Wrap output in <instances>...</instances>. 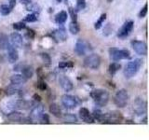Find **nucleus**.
Instances as JSON below:
<instances>
[{"label": "nucleus", "mask_w": 149, "mask_h": 140, "mask_svg": "<svg viewBox=\"0 0 149 140\" xmlns=\"http://www.w3.org/2000/svg\"><path fill=\"white\" fill-rule=\"evenodd\" d=\"M91 96L98 106H104L109 101V93L102 89H97L91 92Z\"/></svg>", "instance_id": "obj_1"}, {"label": "nucleus", "mask_w": 149, "mask_h": 140, "mask_svg": "<svg viewBox=\"0 0 149 140\" xmlns=\"http://www.w3.org/2000/svg\"><path fill=\"white\" fill-rule=\"evenodd\" d=\"M143 64V61L141 59H134L133 61H130L125 65L124 68V75L127 78H130L134 77L141 68Z\"/></svg>", "instance_id": "obj_2"}, {"label": "nucleus", "mask_w": 149, "mask_h": 140, "mask_svg": "<svg viewBox=\"0 0 149 140\" xmlns=\"http://www.w3.org/2000/svg\"><path fill=\"white\" fill-rule=\"evenodd\" d=\"M109 54H110V58L113 61H115V62L124 59H129L130 57V51L126 49L119 50L116 48H111L109 50Z\"/></svg>", "instance_id": "obj_3"}, {"label": "nucleus", "mask_w": 149, "mask_h": 140, "mask_svg": "<svg viewBox=\"0 0 149 140\" xmlns=\"http://www.w3.org/2000/svg\"><path fill=\"white\" fill-rule=\"evenodd\" d=\"M129 94L127 90L125 89H121V90L116 92L114 97V103L116 106L118 107H125L128 104Z\"/></svg>", "instance_id": "obj_4"}, {"label": "nucleus", "mask_w": 149, "mask_h": 140, "mask_svg": "<svg viewBox=\"0 0 149 140\" xmlns=\"http://www.w3.org/2000/svg\"><path fill=\"white\" fill-rule=\"evenodd\" d=\"M101 64V57L98 54H90L84 59V66L90 69H98Z\"/></svg>", "instance_id": "obj_5"}, {"label": "nucleus", "mask_w": 149, "mask_h": 140, "mask_svg": "<svg viewBox=\"0 0 149 140\" xmlns=\"http://www.w3.org/2000/svg\"><path fill=\"white\" fill-rule=\"evenodd\" d=\"M123 120V117L118 111H112L108 113H104V120L102 123H120Z\"/></svg>", "instance_id": "obj_6"}, {"label": "nucleus", "mask_w": 149, "mask_h": 140, "mask_svg": "<svg viewBox=\"0 0 149 140\" xmlns=\"http://www.w3.org/2000/svg\"><path fill=\"white\" fill-rule=\"evenodd\" d=\"M91 50V49L90 44L83 39H78L76 43V46H74V52L78 56H83L87 54V52H88Z\"/></svg>", "instance_id": "obj_7"}, {"label": "nucleus", "mask_w": 149, "mask_h": 140, "mask_svg": "<svg viewBox=\"0 0 149 140\" xmlns=\"http://www.w3.org/2000/svg\"><path fill=\"white\" fill-rule=\"evenodd\" d=\"M147 105L146 102L144 101L143 98H137L133 103V110L136 113L137 116H142L146 113Z\"/></svg>", "instance_id": "obj_8"}, {"label": "nucleus", "mask_w": 149, "mask_h": 140, "mask_svg": "<svg viewBox=\"0 0 149 140\" xmlns=\"http://www.w3.org/2000/svg\"><path fill=\"white\" fill-rule=\"evenodd\" d=\"M133 26H134V22L132 21L125 22V23L122 25V27H121L120 29L118 30V36L119 37V38H121V39L126 38V37H127L130 34V32L132 31Z\"/></svg>", "instance_id": "obj_9"}, {"label": "nucleus", "mask_w": 149, "mask_h": 140, "mask_svg": "<svg viewBox=\"0 0 149 140\" xmlns=\"http://www.w3.org/2000/svg\"><path fill=\"white\" fill-rule=\"evenodd\" d=\"M132 49L139 55H146L147 54V45L146 42L140 40H132L130 42Z\"/></svg>", "instance_id": "obj_10"}, {"label": "nucleus", "mask_w": 149, "mask_h": 140, "mask_svg": "<svg viewBox=\"0 0 149 140\" xmlns=\"http://www.w3.org/2000/svg\"><path fill=\"white\" fill-rule=\"evenodd\" d=\"M62 104L63 106L67 109H74L76 108V106L77 105V102L76 97L70 94H63L62 96Z\"/></svg>", "instance_id": "obj_11"}, {"label": "nucleus", "mask_w": 149, "mask_h": 140, "mask_svg": "<svg viewBox=\"0 0 149 140\" xmlns=\"http://www.w3.org/2000/svg\"><path fill=\"white\" fill-rule=\"evenodd\" d=\"M50 36L56 42H63L67 39V32L63 26H61L58 29L52 31Z\"/></svg>", "instance_id": "obj_12"}, {"label": "nucleus", "mask_w": 149, "mask_h": 140, "mask_svg": "<svg viewBox=\"0 0 149 140\" xmlns=\"http://www.w3.org/2000/svg\"><path fill=\"white\" fill-rule=\"evenodd\" d=\"M7 50H8V62L10 64L16 63L18 61V59H19V53H18V50H16V48H15V47H13L10 43H9L8 46L7 47Z\"/></svg>", "instance_id": "obj_13"}, {"label": "nucleus", "mask_w": 149, "mask_h": 140, "mask_svg": "<svg viewBox=\"0 0 149 140\" xmlns=\"http://www.w3.org/2000/svg\"><path fill=\"white\" fill-rule=\"evenodd\" d=\"M79 117H80V119L83 121H85L86 123H94V119H93L91 113L88 111V108H86V107H81V108L79 109Z\"/></svg>", "instance_id": "obj_14"}, {"label": "nucleus", "mask_w": 149, "mask_h": 140, "mask_svg": "<svg viewBox=\"0 0 149 140\" xmlns=\"http://www.w3.org/2000/svg\"><path fill=\"white\" fill-rule=\"evenodd\" d=\"M59 83L61 87H62L65 92H70L73 90L74 88V85H73V82L70 80V78H67L66 76H61L60 78H59Z\"/></svg>", "instance_id": "obj_15"}, {"label": "nucleus", "mask_w": 149, "mask_h": 140, "mask_svg": "<svg viewBox=\"0 0 149 140\" xmlns=\"http://www.w3.org/2000/svg\"><path fill=\"white\" fill-rule=\"evenodd\" d=\"M44 113V106L41 104H36L34 106L32 107L31 110V118L34 120H39L41 115Z\"/></svg>", "instance_id": "obj_16"}, {"label": "nucleus", "mask_w": 149, "mask_h": 140, "mask_svg": "<svg viewBox=\"0 0 149 140\" xmlns=\"http://www.w3.org/2000/svg\"><path fill=\"white\" fill-rule=\"evenodd\" d=\"M22 36L17 32H14L10 35V44L15 48H21L22 46Z\"/></svg>", "instance_id": "obj_17"}, {"label": "nucleus", "mask_w": 149, "mask_h": 140, "mask_svg": "<svg viewBox=\"0 0 149 140\" xmlns=\"http://www.w3.org/2000/svg\"><path fill=\"white\" fill-rule=\"evenodd\" d=\"M23 118H24V115L22 112L16 110H12L10 113L7 115V119L10 121H22Z\"/></svg>", "instance_id": "obj_18"}, {"label": "nucleus", "mask_w": 149, "mask_h": 140, "mask_svg": "<svg viewBox=\"0 0 149 140\" xmlns=\"http://www.w3.org/2000/svg\"><path fill=\"white\" fill-rule=\"evenodd\" d=\"M26 81H27V79L23 77L22 75H20V74H15L10 77V83L17 86L22 85V84H24Z\"/></svg>", "instance_id": "obj_19"}, {"label": "nucleus", "mask_w": 149, "mask_h": 140, "mask_svg": "<svg viewBox=\"0 0 149 140\" xmlns=\"http://www.w3.org/2000/svg\"><path fill=\"white\" fill-rule=\"evenodd\" d=\"M67 18H68L67 12L64 10H62L55 16V22H56V23H58V24L63 25V23L67 21Z\"/></svg>", "instance_id": "obj_20"}, {"label": "nucleus", "mask_w": 149, "mask_h": 140, "mask_svg": "<svg viewBox=\"0 0 149 140\" xmlns=\"http://www.w3.org/2000/svg\"><path fill=\"white\" fill-rule=\"evenodd\" d=\"M49 112L56 118H61L62 117V109L57 104H51L49 106Z\"/></svg>", "instance_id": "obj_21"}, {"label": "nucleus", "mask_w": 149, "mask_h": 140, "mask_svg": "<svg viewBox=\"0 0 149 140\" xmlns=\"http://www.w3.org/2000/svg\"><path fill=\"white\" fill-rule=\"evenodd\" d=\"M22 75L26 79H29L33 77L34 75V69L30 65H25L22 68Z\"/></svg>", "instance_id": "obj_22"}, {"label": "nucleus", "mask_w": 149, "mask_h": 140, "mask_svg": "<svg viewBox=\"0 0 149 140\" xmlns=\"http://www.w3.org/2000/svg\"><path fill=\"white\" fill-rule=\"evenodd\" d=\"M63 119L64 120V123H77V117L72 113L64 114L63 116Z\"/></svg>", "instance_id": "obj_23"}, {"label": "nucleus", "mask_w": 149, "mask_h": 140, "mask_svg": "<svg viewBox=\"0 0 149 140\" xmlns=\"http://www.w3.org/2000/svg\"><path fill=\"white\" fill-rule=\"evenodd\" d=\"M19 91V88L17 85H14V84H10L9 86H8L6 88V90H5V93H6V95L8 96H11V95H14L15 93H17Z\"/></svg>", "instance_id": "obj_24"}, {"label": "nucleus", "mask_w": 149, "mask_h": 140, "mask_svg": "<svg viewBox=\"0 0 149 140\" xmlns=\"http://www.w3.org/2000/svg\"><path fill=\"white\" fill-rule=\"evenodd\" d=\"M120 68H121L120 64L114 62V63H112V64H109L108 72H109V74L111 75V76H114V75H115L116 72H118Z\"/></svg>", "instance_id": "obj_25"}, {"label": "nucleus", "mask_w": 149, "mask_h": 140, "mask_svg": "<svg viewBox=\"0 0 149 140\" xmlns=\"http://www.w3.org/2000/svg\"><path fill=\"white\" fill-rule=\"evenodd\" d=\"M8 44H9V41L8 39V36L5 34H0V50L7 49Z\"/></svg>", "instance_id": "obj_26"}, {"label": "nucleus", "mask_w": 149, "mask_h": 140, "mask_svg": "<svg viewBox=\"0 0 149 140\" xmlns=\"http://www.w3.org/2000/svg\"><path fill=\"white\" fill-rule=\"evenodd\" d=\"M79 30H80V28H79V25H78L77 22L72 21L71 22H70V24H69V31L71 32V34L77 35V34H78Z\"/></svg>", "instance_id": "obj_27"}, {"label": "nucleus", "mask_w": 149, "mask_h": 140, "mask_svg": "<svg viewBox=\"0 0 149 140\" xmlns=\"http://www.w3.org/2000/svg\"><path fill=\"white\" fill-rule=\"evenodd\" d=\"M92 117H93V119L98 120V121H100V123H102V120H104V113H102V112L100 110V109H94L92 112Z\"/></svg>", "instance_id": "obj_28"}, {"label": "nucleus", "mask_w": 149, "mask_h": 140, "mask_svg": "<svg viewBox=\"0 0 149 140\" xmlns=\"http://www.w3.org/2000/svg\"><path fill=\"white\" fill-rule=\"evenodd\" d=\"M105 19H106V14L105 13H102L101 17L99 18V20H98L96 22H95V25H94V28L96 30L98 29H100V28L102 27V25L104 24V22L105 21Z\"/></svg>", "instance_id": "obj_29"}, {"label": "nucleus", "mask_w": 149, "mask_h": 140, "mask_svg": "<svg viewBox=\"0 0 149 140\" xmlns=\"http://www.w3.org/2000/svg\"><path fill=\"white\" fill-rule=\"evenodd\" d=\"M40 56H41V59H42V61H43V63H44V64L46 65V66H49V65L51 64L50 56L48 53H46V52L41 53Z\"/></svg>", "instance_id": "obj_30"}, {"label": "nucleus", "mask_w": 149, "mask_h": 140, "mask_svg": "<svg viewBox=\"0 0 149 140\" xmlns=\"http://www.w3.org/2000/svg\"><path fill=\"white\" fill-rule=\"evenodd\" d=\"M11 10L12 9L9 8L8 5H1V6H0V13H1L3 16L8 15Z\"/></svg>", "instance_id": "obj_31"}, {"label": "nucleus", "mask_w": 149, "mask_h": 140, "mask_svg": "<svg viewBox=\"0 0 149 140\" xmlns=\"http://www.w3.org/2000/svg\"><path fill=\"white\" fill-rule=\"evenodd\" d=\"M26 8H27V10H29V11H33L34 13H39L40 12V8L37 6L36 4H29V5H27L26 6Z\"/></svg>", "instance_id": "obj_32"}, {"label": "nucleus", "mask_w": 149, "mask_h": 140, "mask_svg": "<svg viewBox=\"0 0 149 140\" xmlns=\"http://www.w3.org/2000/svg\"><path fill=\"white\" fill-rule=\"evenodd\" d=\"M23 21L24 22H36L37 21V16L36 13H30L26 15L23 19Z\"/></svg>", "instance_id": "obj_33"}, {"label": "nucleus", "mask_w": 149, "mask_h": 140, "mask_svg": "<svg viewBox=\"0 0 149 140\" xmlns=\"http://www.w3.org/2000/svg\"><path fill=\"white\" fill-rule=\"evenodd\" d=\"M85 8H86V0H77V7H76L77 11L82 10Z\"/></svg>", "instance_id": "obj_34"}, {"label": "nucleus", "mask_w": 149, "mask_h": 140, "mask_svg": "<svg viewBox=\"0 0 149 140\" xmlns=\"http://www.w3.org/2000/svg\"><path fill=\"white\" fill-rule=\"evenodd\" d=\"M13 28H14L15 30L21 31V30H22V29H25V28H26V25H25V23H24V22H19L13 23Z\"/></svg>", "instance_id": "obj_35"}, {"label": "nucleus", "mask_w": 149, "mask_h": 140, "mask_svg": "<svg viewBox=\"0 0 149 140\" xmlns=\"http://www.w3.org/2000/svg\"><path fill=\"white\" fill-rule=\"evenodd\" d=\"M74 66V64L72 62H61L59 64V68L64 69V68H72Z\"/></svg>", "instance_id": "obj_36"}, {"label": "nucleus", "mask_w": 149, "mask_h": 140, "mask_svg": "<svg viewBox=\"0 0 149 140\" xmlns=\"http://www.w3.org/2000/svg\"><path fill=\"white\" fill-rule=\"evenodd\" d=\"M36 87L38 89V90H41V91H45L47 90V84L42 80V79H40L39 81H37L36 83Z\"/></svg>", "instance_id": "obj_37"}, {"label": "nucleus", "mask_w": 149, "mask_h": 140, "mask_svg": "<svg viewBox=\"0 0 149 140\" xmlns=\"http://www.w3.org/2000/svg\"><path fill=\"white\" fill-rule=\"evenodd\" d=\"M69 13L70 15H71V18H72V21L74 22H77V11L76 9H74L73 8H69Z\"/></svg>", "instance_id": "obj_38"}, {"label": "nucleus", "mask_w": 149, "mask_h": 140, "mask_svg": "<svg viewBox=\"0 0 149 140\" xmlns=\"http://www.w3.org/2000/svg\"><path fill=\"white\" fill-rule=\"evenodd\" d=\"M39 120H41L42 123H47V124H49V115L48 114H46V113H43L41 115L40 117V119Z\"/></svg>", "instance_id": "obj_39"}, {"label": "nucleus", "mask_w": 149, "mask_h": 140, "mask_svg": "<svg viewBox=\"0 0 149 140\" xmlns=\"http://www.w3.org/2000/svg\"><path fill=\"white\" fill-rule=\"evenodd\" d=\"M146 14H147V4L144 5L143 8L141 9V11H140V13H139V17L140 18H144L146 16Z\"/></svg>", "instance_id": "obj_40"}, {"label": "nucleus", "mask_w": 149, "mask_h": 140, "mask_svg": "<svg viewBox=\"0 0 149 140\" xmlns=\"http://www.w3.org/2000/svg\"><path fill=\"white\" fill-rule=\"evenodd\" d=\"M26 36H27V37H29L30 39H33L35 37V36H36V33L34 32V30L29 29V28H28L27 32H26Z\"/></svg>", "instance_id": "obj_41"}, {"label": "nucleus", "mask_w": 149, "mask_h": 140, "mask_svg": "<svg viewBox=\"0 0 149 140\" xmlns=\"http://www.w3.org/2000/svg\"><path fill=\"white\" fill-rule=\"evenodd\" d=\"M110 27H111L110 23H107V24L105 25V27H104V35H105V36L109 35V33L112 31V29H111Z\"/></svg>", "instance_id": "obj_42"}, {"label": "nucleus", "mask_w": 149, "mask_h": 140, "mask_svg": "<svg viewBox=\"0 0 149 140\" xmlns=\"http://www.w3.org/2000/svg\"><path fill=\"white\" fill-rule=\"evenodd\" d=\"M33 99H34L35 102L38 103V102L41 101V97H40V95L37 94V93H36V94H34V96H33Z\"/></svg>", "instance_id": "obj_43"}, {"label": "nucleus", "mask_w": 149, "mask_h": 140, "mask_svg": "<svg viewBox=\"0 0 149 140\" xmlns=\"http://www.w3.org/2000/svg\"><path fill=\"white\" fill-rule=\"evenodd\" d=\"M15 5H16V0H9L8 6H9V8H10L11 9L14 8V7H15Z\"/></svg>", "instance_id": "obj_44"}, {"label": "nucleus", "mask_w": 149, "mask_h": 140, "mask_svg": "<svg viewBox=\"0 0 149 140\" xmlns=\"http://www.w3.org/2000/svg\"><path fill=\"white\" fill-rule=\"evenodd\" d=\"M20 2L23 5H25V6H27V5L32 3V0H20Z\"/></svg>", "instance_id": "obj_45"}, {"label": "nucleus", "mask_w": 149, "mask_h": 140, "mask_svg": "<svg viewBox=\"0 0 149 140\" xmlns=\"http://www.w3.org/2000/svg\"><path fill=\"white\" fill-rule=\"evenodd\" d=\"M57 1H58V2L60 3V2H62V0H57Z\"/></svg>", "instance_id": "obj_46"}, {"label": "nucleus", "mask_w": 149, "mask_h": 140, "mask_svg": "<svg viewBox=\"0 0 149 140\" xmlns=\"http://www.w3.org/2000/svg\"><path fill=\"white\" fill-rule=\"evenodd\" d=\"M108 2H112V0H108Z\"/></svg>", "instance_id": "obj_47"}, {"label": "nucleus", "mask_w": 149, "mask_h": 140, "mask_svg": "<svg viewBox=\"0 0 149 140\" xmlns=\"http://www.w3.org/2000/svg\"><path fill=\"white\" fill-rule=\"evenodd\" d=\"M67 1H68V0H65V2H66V3H67Z\"/></svg>", "instance_id": "obj_48"}]
</instances>
